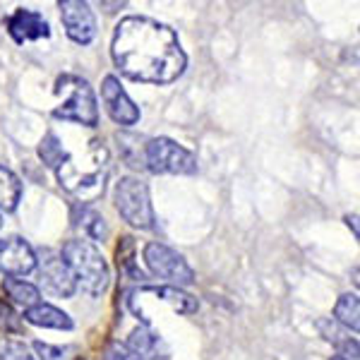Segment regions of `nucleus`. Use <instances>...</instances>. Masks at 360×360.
<instances>
[{
  "label": "nucleus",
  "instance_id": "17",
  "mask_svg": "<svg viewBox=\"0 0 360 360\" xmlns=\"http://www.w3.org/2000/svg\"><path fill=\"white\" fill-rule=\"evenodd\" d=\"M334 317L341 327L353 329V334H356L358 327H360V319H358L360 317V300H358V295L356 293L341 295L339 303H336V307H334Z\"/></svg>",
  "mask_w": 360,
  "mask_h": 360
},
{
  "label": "nucleus",
  "instance_id": "23",
  "mask_svg": "<svg viewBox=\"0 0 360 360\" xmlns=\"http://www.w3.org/2000/svg\"><path fill=\"white\" fill-rule=\"evenodd\" d=\"M0 329H5L8 334H20L22 332L20 317H17V312L5 303V300H0Z\"/></svg>",
  "mask_w": 360,
  "mask_h": 360
},
{
  "label": "nucleus",
  "instance_id": "15",
  "mask_svg": "<svg viewBox=\"0 0 360 360\" xmlns=\"http://www.w3.org/2000/svg\"><path fill=\"white\" fill-rule=\"evenodd\" d=\"M25 319L29 324H37V327H46V329H72V319H70L68 312L58 310V307L49 303H39L29 307L25 312Z\"/></svg>",
  "mask_w": 360,
  "mask_h": 360
},
{
  "label": "nucleus",
  "instance_id": "2",
  "mask_svg": "<svg viewBox=\"0 0 360 360\" xmlns=\"http://www.w3.org/2000/svg\"><path fill=\"white\" fill-rule=\"evenodd\" d=\"M108 152L101 147V142H91L82 154V159L77 156L63 154V159L58 161L53 171L58 173L60 185L79 197L82 202L96 200L98 195H103V185H106V173H108Z\"/></svg>",
  "mask_w": 360,
  "mask_h": 360
},
{
  "label": "nucleus",
  "instance_id": "3",
  "mask_svg": "<svg viewBox=\"0 0 360 360\" xmlns=\"http://www.w3.org/2000/svg\"><path fill=\"white\" fill-rule=\"evenodd\" d=\"M63 262L75 276V283H79L89 295H101L108 288V264L94 243L68 240L63 245Z\"/></svg>",
  "mask_w": 360,
  "mask_h": 360
},
{
  "label": "nucleus",
  "instance_id": "8",
  "mask_svg": "<svg viewBox=\"0 0 360 360\" xmlns=\"http://www.w3.org/2000/svg\"><path fill=\"white\" fill-rule=\"evenodd\" d=\"M144 262H147L149 271L159 278L176 283V286H188L195 281L193 266L185 262L183 255H178L176 250L161 245V243H149L144 248Z\"/></svg>",
  "mask_w": 360,
  "mask_h": 360
},
{
  "label": "nucleus",
  "instance_id": "9",
  "mask_svg": "<svg viewBox=\"0 0 360 360\" xmlns=\"http://www.w3.org/2000/svg\"><path fill=\"white\" fill-rule=\"evenodd\" d=\"M60 8V17L63 25H65L68 37L72 39L75 44H91L96 37V20L94 13L89 10L86 3H79V0H60L58 3Z\"/></svg>",
  "mask_w": 360,
  "mask_h": 360
},
{
  "label": "nucleus",
  "instance_id": "10",
  "mask_svg": "<svg viewBox=\"0 0 360 360\" xmlns=\"http://www.w3.org/2000/svg\"><path fill=\"white\" fill-rule=\"evenodd\" d=\"M37 269V255L32 245L17 236L0 238V271L10 276H25Z\"/></svg>",
  "mask_w": 360,
  "mask_h": 360
},
{
  "label": "nucleus",
  "instance_id": "18",
  "mask_svg": "<svg viewBox=\"0 0 360 360\" xmlns=\"http://www.w3.org/2000/svg\"><path fill=\"white\" fill-rule=\"evenodd\" d=\"M22 197V183L10 168L0 166V209L13 212Z\"/></svg>",
  "mask_w": 360,
  "mask_h": 360
},
{
  "label": "nucleus",
  "instance_id": "22",
  "mask_svg": "<svg viewBox=\"0 0 360 360\" xmlns=\"http://www.w3.org/2000/svg\"><path fill=\"white\" fill-rule=\"evenodd\" d=\"M0 360H37L29 353V348L20 341H3L0 344Z\"/></svg>",
  "mask_w": 360,
  "mask_h": 360
},
{
  "label": "nucleus",
  "instance_id": "4",
  "mask_svg": "<svg viewBox=\"0 0 360 360\" xmlns=\"http://www.w3.org/2000/svg\"><path fill=\"white\" fill-rule=\"evenodd\" d=\"M56 94L63 96V103L53 108V118L86 127H94L98 123L96 96L86 79L77 77V75H63L56 82Z\"/></svg>",
  "mask_w": 360,
  "mask_h": 360
},
{
  "label": "nucleus",
  "instance_id": "26",
  "mask_svg": "<svg viewBox=\"0 0 360 360\" xmlns=\"http://www.w3.org/2000/svg\"><path fill=\"white\" fill-rule=\"evenodd\" d=\"M332 360H346V358H341V356H334Z\"/></svg>",
  "mask_w": 360,
  "mask_h": 360
},
{
  "label": "nucleus",
  "instance_id": "13",
  "mask_svg": "<svg viewBox=\"0 0 360 360\" xmlns=\"http://www.w3.org/2000/svg\"><path fill=\"white\" fill-rule=\"evenodd\" d=\"M41 283L49 293L60 295V298H70L77 288L75 283V276L70 274V269L65 266L58 255L46 252V259L41 262Z\"/></svg>",
  "mask_w": 360,
  "mask_h": 360
},
{
  "label": "nucleus",
  "instance_id": "7",
  "mask_svg": "<svg viewBox=\"0 0 360 360\" xmlns=\"http://www.w3.org/2000/svg\"><path fill=\"white\" fill-rule=\"evenodd\" d=\"M144 164L152 173H173V176L197 173L195 154L168 137H154L144 144Z\"/></svg>",
  "mask_w": 360,
  "mask_h": 360
},
{
  "label": "nucleus",
  "instance_id": "16",
  "mask_svg": "<svg viewBox=\"0 0 360 360\" xmlns=\"http://www.w3.org/2000/svg\"><path fill=\"white\" fill-rule=\"evenodd\" d=\"M127 348L132 353H137L139 358H166L164 341L159 339V334H154L152 329H135L127 339Z\"/></svg>",
  "mask_w": 360,
  "mask_h": 360
},
{
  "label": "nucleus",
  "instance_id": "28",
  "mask_svg": "<svg viewBox=\"0 0 360 360\" xmlns=\"http://www.w3.org/2000/svg\"><path fill=\"white\" fill-rule=\"evenodd\" d=\"M77 360H82V358H77Z\"/></svg>",
  "mask_w": 360,
  "mask_h": 360
},
{
  "label": "nucleus",
  "instance_id": "21",
  "mask_svg": "<svg viewBox=\"0 0 360 360\" xmlns=\"http://www.w3.org/2000/svg\"><path fill=\"white\" fill-rule=\"evenodd\" d=\"M84 226V231L89 233L94 240H103L108 233V229H106V224H103V217L101 214H96V212H91V209H82V221H79Z\"/></svg>",
  "mask_w": 360,
  "mask_h": 360
},
{
  "label": "nucleus",
  "instance_id": "19",
  "mask_svg": "<svg viewBox=\"0 0 360 360\" xmlns=\"http://www.w3.org/2000/svg\"><path fill=\"white\" fill-rule=\"evenodd\" d=\"M3 286H5V293H8L17 305H25L27 310L41 303V300H39V288L22 281V278H5Z\"/></svg>",
  "mask_w": 360,
  "mask_h": 360
},
{
  "label": "nucleus",
  "instance_id": "12",
  "mask_svg": "<svg viewBox=\"0 0 360 360\" xmlns=\"http://www.w3.org/2000/svg\"><path fill=\"white\" fill-rule=\"evenodd\" d=\"M101 96H103V103H106L108 115H111L118 125H135L139 120V108L132 103V98L125 94L118 77L108 75V77L103 79Z\"/></svg>",
  "mask_w": 360,
  "mask_h": 360
},
{
  "label": "nucleus",
  "instance_id": "14",
  "mask_svg": "<svg viewBox=\"0 0 360 360\" xmlns=\"http://www.w3.org/2000/svg\"><path fill=\"white\" fill-rule=\"evenodd\" d=\"M319 332H322L324 339L329 341L332 346L339 348V356L346 360H358V339L351 336L346 327H341L339 322L334 319H319L317 322Z\"/></svg>",
  "mask_w": 360,
  "mask_h": 360
},
{
  "label": "nucleus",
  "instance_id": "6",
  "mask_svg": "<svg viewBox=\"0 0 360 360\" xmlns=\"http://www.w3.org/2000/svg\"><path fill=\"white\" fill-rule=\"evenodd\" d=\"M115 209L130 226L142 231L154 229V209L149 188L137 178H123L115 183Z\"/></svg>",
  "mask_w": 360,
  "mask_h": 360
},
{
  "label": "nucleus",
  "instance_id": "20",
  "mask_svg": "<svg viewBox=\"0 0 360 360\" xmlns=\"http://www.w3.org/2000/svg\"><path fill=\"white\" fill-rule=\"evenodd\" d=\"M63 154H65V149H63L60 139H58L53 132H49V135L41 139V144H39V156L44 159V164L56 168L58 161L63 159Z\"/></svg>",
  "mask_w": 360,
  "mask_h": 360
},
{
  "label": "nucleus",
  "instance_id": "11",
  "mask_svg": "<svg viewBox=\"0 0 360 360\" xmlns=\"http://www.w3.org/2000/svg\"><path fill=\"white\" fill-rule=\"evenodd\" d=\"M10 37L17 44H29V41H39V39H49L51 37V27L44 20V15H39L37 10L29 8H17L13 15L5 20Z\"/></svg>",
  "mask_w": 360,
  "mask_h": 360
},
{
  "label": "nucleus",
  "instance_id": "5",
  "mask_svg": "<svg viewBox=\"0 0 360 360\" xmlns=\"http://www.w3.org/2000/svg\"><path fill=\"white\" fill-rule=\"evenodd\" d=\"M127 305L137 317H142V322H149V315L156 305H166L176 315H193L200 307L193 295L180 291L178 286H142L130 293Z\"/></svg>",
  "mask_w": 360,
  "mask_h": 360
},
{
  "label": "nucleus",
  "instance_id": "25",
  "mask_svg": "<svg viewBox=\"0 0 360 360\" xmlns=\"http://www.w3.org/2000/svg\"><path fill=\"white\" fill-rule=\"evenodd\" d=\"M103 360H142V358H139L137 353H132L125 344H118V341H115V344L106 348Z\"/></svg>",
  "mask_w": 360,
  "mask_h": 360
},
{
  "label": "nucleus",
  "instance_id": "27",
  "mask_svg": "<svg viewBox=\"0 0 360 360\" xmlns=\"http://www.w3.org/2000/svg\"><path fill=\"white\" fill-rule=\"evenodd\" d=\"M0 226H3V217H0Z\"/></svg>",
  "mask_w": 360,
  "mask_h": 360
},
{
  "label": "nucleus",
  "instance_id": "1",
  "mask_svg": "<svg viewBox=\"0 0 360 360\" xmlns=\"http://www.w3.org/2000/svg\"><path fill=\"white\" fill-rule=\"evenodd\" d=\"M113 63L125 77L147 84H171L188 68V56L171 27L152 17H125L111 44Z\"/></svg>",
  "mask_w": 360,
  "mask_h": 360
},
{
  "label": "nucleus",
  "instance_id": "24",
  "mask_svg": "<svg viewBox=\"0 0 360 360\" xmlns=\"http://www.w3.org/2000/svg\"><path fill=\"white\" fill-rule=\"evenodd\" d=\"M34 351L39 353L41 360H68V348L51 346V344H44V341H34Z\"/></svg>",
  "mask_w": 360,
  "mask_h": 360
}]
</instances>
